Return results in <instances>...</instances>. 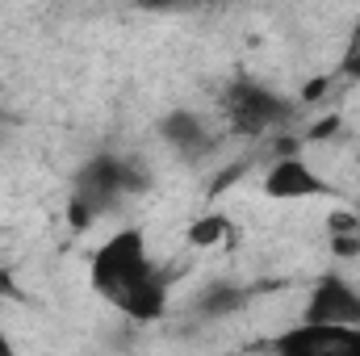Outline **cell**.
<instances>
[{
	"label": "cell",
	"mask_w": 360,
	"mask_h": 356,
	"mask_svg": "<svg viewBox=\"0 0 360 356\" xmlns=\"http://www.w3.org/2000/svg\"><path fill=\"white\" fill-rule=\"evenodd\" d=\"M92 289L101 298H109L134 323H151V319L164 314L168 276L155 268L139 227H126V231H117L113 239H105L96 248V256H92Z\"/></svg>",
	"instance_id": "obj_1"
},
{
	"label": "cell",
	"mask_w": 360,
	"mask_h": 356,
	"mask_svg": "<svg viewBox=\"0 0 360 356\" xmlns=\"http://www.w3.org/2000/svg\"><path fill=\"white\" fill-rule=\"evenodd\" d=\"M143 189H147V177L134 164H126L122 155H92L76 177L68 218L72 227H92V218L109 214L122 193H143Z\"/></svg>",
	"instance_id": "obj_2"
},
{
	"label": "cell",
	"mask_w": 360,
	"mask_h": 356,
	"mask_svg": "<svg viewBox=\"0 0 360 356\" xmlns=\"http://www.w3.org/2000/svg\"><path fill=\"white\" fill-rule=\"evenodd\" d=\"M293 113H297V105L289 96L264 89L256 80H239V84L226 89V117H231V130L235 134L260 139V134H269L276 126L293 122Z\"/></svg>",
	"instance_id": "obj_3"
},
{
	"label": "cell",
	"mask_w": 360,
	"mask_h": 356,
	"mask_svg": "<svg viewBox=\"0 0 360 356\" xmlns=\"http://www.w3.org/2000/svg\"><path fill=\"white\" fill-rule=\"evenodd\" d=\"M306 323H340V327H360V289L348 285L344 276L327 272L314 293H310V306H306Z\"/></svg>",
	"instance_id": "obj_4"
},
{
	"label": "cell",
	"mask_w": 360,
	"mask_h": 356,
	"mask_svg": "<svg viewBox=\"0 0 360 356\" xmlns=\"http://www.w3.org/2000/svg\"><path fill=\"white\" fill-rule=\"evenodd\" d=\"M264 193H269V197H285V201H293V197H319V193H331V184L319 177L306 160H297V155H276L272 172L264 177Z\"/></svg>",
	"instance_id": "obj_5"
},
{
	"label": "cell",
	"mask_w": 360,
	"mask_h": 356,
	"mask_svg": "<svg viewBox=\"0 0 360 356\" xmlns=\"http://www.w3.org/2000/svg\"><path fill=\"white\" fill-rule=\"evenodd\" d=\"M160 134H164V143L180 151V155H188V160H197L210 143H214V134H210V126H205V117H197V113H188V109H180V113H168L164 122H160Z\"/></svg>",
	"instance_id": "obj_6"
},
{
	"label": "cell",
	"mask_w": 360,
	"mask_h": 356,
	"mask_svg": "<svg viewBox=\"0 0 360 356\" xmlns=\"http://www.w3.org/2000/svg\"><path fill=\"white\" fill-rule=\"evenodd\" d=\"M248 298H252V289H248V285H239V281H210V285L197 293L193 310H197L201 319H226V314L243 310V306H248Z\"/></svg>",
	"instance_id": "obj_7"
},
{
	"label": "cell",
	"mask_w": 360,
	"mask_h": 356,
	"mask_svg": "<svg viewBox=\"0 0 360 356\" xmlns=\"http://www.w3.org/2000/svg\"><path fill=\"white\" fill-rule=\"evenodd\" d=\"M226 231H231V222H226L222 214H214V218H197L193 231H188V243H197V248H214V243L226 239Z\"/></svg>",
	"instance_id": "obj_8"
},
{
	"label": "cell",
	"mask_w": 360,
	"mask_h": 356,
	"mask_svg": "<svg viewBox=\"0 0 360 356\" xmlns=\"http://www.w3.org/2000/svg\"><path fill=\"white\" fill-rule=\"evenodd\" d=\"M340 76H348V80H360V21L352 25V34H348V51H344Z\"/></svg>",
	"instance_id": "obj_9"
},
{
	"label": "cell",
	"mask_w": 360,
	"mask_h": 356,
	"mask_svg": "<svg viewBox=\"0 0 360 356\" xmlns=\"http://www.w3.org/2000/svg\"><path fill=\"white\" fill-rule=\"evenodd\" d=\"M356 231H360V210L356 214H348V210L331 214V235H356Z\"/></svg>",
	"instance_id": "obj_10"
},
{
	"label": "cell",
	"mask_w": 360,
	"mask_h": 356,
	"mask_svg": "<svg viewBox=\"0 0 360 356\" xmlns=\"http://www.w3.org/2000/svg\"><path fill=\"white\" fill-rule=\"evenodd\" d=\"M331 248H335V256H348V260L360 256V231H356V235H335V239H331Z\"/></svg>",
	"instance_id": "obj_11"
},
{
	"label": "cell",
	"mask_w": 360,
	"mask_h": 356,
	"mask_svg": "<svg viewBox=\"0 0 360 356\" xmlns=\"http://www.w3.org/2000/svg\"><path fill=\"white\" fill-rule=\"evenodd\" d=\"M335 130H340V117H323V122L310 130V139H331Z\"/></svg>",
	"instance_id": "obj_12"
},
{
	"label": "cell",
	"mask_w": 360,
	"mask_h": 356,
	"mask_svg": "<svg viewBox=\"0 0 360 356\" xmlns=\"http://www.w3.org/2000/svg\"><path fill=\"white\" fill-rule=\"evenodd\" d=\"M0 293H17V285H13V276H4V272H0Z\"/></svg>",
	"instance_id": "obj_13"
},
{
	"label": "cell",
	"mask_w": 360,
	"mask_h": 356,
	"mask_svg": "<svg viewBox=\"0 0 360 356\" xmlns=\"http://www.w3.org/2000/svg\"><path fill=\"white\" fill-rule=\"evenodd\" d=\"M0 352H8V344H4V340H0Z\"/></svg>",
	"instance_id": "obj_14"
}]
</instances>
